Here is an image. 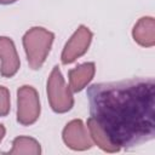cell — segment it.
Masks as SVG:
<instances>
[{"label":"cell","instance_id":"obj_10","mask_svg":"<svg viewBox=\"0 0 155 155\" xmlns=\"http://www.w3.org/2000/svg\"><path fill=\"white\" fill-rule=\"evenodd\" d=\"M87 130L91 136V139L94 144H97L103 151L107 153H117L120 151V148L115 147L105 134V132L102 130V127L97 124V121L93 117H88L87 120Z\"/></svg>","mask_w":155,"mask_h":155},{"label":"cell","instance_id":"obj_12","mask_svg":"<svg viewBox=\"0 0 155 155\" xmlns=\"http://www.w3.org/2000/svg\"><path fill=\"white\" fill-rule=\"evenodd\" d=\"M10 92L6 87L0 86V116H6L10 111Z\"/></svg>","mask_w":155,"mask_h":155},{"label":"cell","instance_id":"obj_5","mask_svg":"<svg viewBox=\"0 0 155 155\" xmlns=\"http://www.w3.org/2000/svg\"><path fill=\"white\" fill-rule=\"evenodd\" d=\"M91 41H92V31L87 27L80 25L63 48L62 57H61L62 63L70 64L75 62L79 57L85 54L90 47Z\"/></svg>","mask_w":155,"mask_h":155},{"label":"cell","instance_id":"obj_9","mask_svg":"<svg viewBox=\"0 0 155 155\" xmlns=\"http://www.w3.org/2000/svg\"><path fill=\"white\" fill-rule=\"evenodd\" d=\"M134 41L143 47H153L155 45V22L153 17H142L132 29Z\"/></svg>","mask_w":155,"mask_h":155},{"label":"cell","instance_id":"obj_11","mask_svg":"<svg viewBox=\"0 0 155 155\" xmlns=\"http://www.w3.org/2000/svg\"><path fill=\"white\" fill-rule=\"evenodd\" d=\"M41 153V147L40 143L31 138V137H25V136H19L13 139L12 143V149L7 153L11 155H39Z\"/></svg>","mask_w":155,"mask_h":155},{"label":"cell","instance_id":"obj_1","mask_svg":"<svg viewBox=\"0 0 155 155\" xmlns=\"http://www.w3.org/2000/svg\"><path fill=\"white\" fill-rule=\"evenodd\" d=\"M90 114L117 148H133L155 136V82L137 78L94 84L87 90Z\"/></svg>","mask_w":155,"mask_h":155},{"label":"cell","instance_id":"obj_3","mask_svg":"<svg viewBox=\"0 0 155 155\" xmlns=\"http://www.w3.org/2000/svg\"><path fill=\"white\" fill-rule=\"evenodd\" d=\"M47 98L53 111L67 113L74 105L73 91L65 84L58 67H53L47 80Z\"/></svg>","mask_w":155,"mask_h":155},{"label":"cell","instance_id":"obj_4","mask_svg":"<svg viewBox=\"0 0 155 155\" xmlns=\"http://www.w3.org/2000/svg\"><path fill=\"white\" fill-rule=\"evenodd\" d=\"M40 99L36 90L24 85L17 91V121L23 126L36 122L40 116Z\"/></svg>","mask_w":155,"mask_h":155},{"label":"cell","instance_id":"obj_7","mask_svg":"<svg viewBox=\"0 0 155 155\" xmlns=\"http://www.w3.org/2000/svg\"><path fill=\"white\" fill-rule=\"evenodd\" d=\"M0 74L4 78H12L19 69L21 62L13 41L10 38L0 36Z\"/></svg>","mask_w":155,"mask_h":155},{"label":"cell","instance_id":"obj_14","mask_svg":"<svg viewBox=\"0 0 155 155\" xmlns=\"http://www.w3.org/2000/svg\"><path fill=\"white\" fill-rule=\"evenodd\" d=\"M15 1H17V0H0V4L7 5V4H12V2H15Z\"/></svg>","mask_w":155,"mask_h":155},{"label":"cell","instance_id":"obj_13","mask_svg":"<svg viewBox=\"0 0 155 155\" xmlns=\"http://www.w3.org/2000/svg\"><path fill=\"white\" fill-rule=\"evenodd\" d=\"M5 133H6V130H5L4 125H0V142H1L2 138L5 137Z\"/></svg>","mask_w":155,"mask_h":155},{"label":"cell","instance_id":"obj_6","mask_svg":"<svg viewBox=\"0 0 155 155\" xmlns=\"http://www.w3.org/2000/svg\"><path fill=\"white\" fill-rule=\"evenodd\" d=\"M63 142L73 150H87L93 145L88 130L79 119L68 122L62 133Z\"/></svg>","mask_w":155,"mask_h":155},{"label":"cell","instance_id":"obj_2","mask_svg":"<svg viewBox=\"0 0 155 155\" xmlns=\"http://www.w3.org/2000/svg\"><path fill=\"white\" fill-rule=\"evenodd\" d=\"M53 39V33L41 27H34L24 34L23 47L28 64L31 69L38 70L42 67L50 53Z\"/></svg>","mask_w":155,"mask_h":155},{"label":"cell","instance_id":"obj_8","mask_svg":"<svg viewBox=\"0 0 155 155\" xmlns=\"http://www.w3.org/2000/svg\"><path fill=\"white\" fill-rule=\"evenodd\" d=\"M96 73V65L93 62H87L78 65L74 69H70L68 73L69 76V87L73 92H80L84 90L93 79Z\"/></svg>","mask_w":155,"mask_h":155}]
</instances>
